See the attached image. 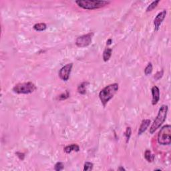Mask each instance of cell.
Masks as SVG:
<instances>
[{"instance_id": "cell-1", "label": "cell", "mask_w": 171, "mask_h": 171, "mask_svg": "<svg viewBox=\"0 0 171 171\" xmlns=\"http://www.w3.org/2000/svg\"><path fill=\"white\" fill-rule=\"evenodd\" d=\"M119 88L117 83L111 84L104 87L99 93V98L104 107L109 101L113 98Z\"/></svg>"}, {"instance_id": "cell-2", "label": "cell", "mask_w": 171, "mask_h": 171, "mask_svg": "<svg viewBox=\"0 0 171 171\" xmlns=\"http://www.w3.org/2000/svg\"><path fill=\"white\" fill-rule=\"evenodd\" d=\"M168 111V106L167 105H162L158 110V113L157 114L156 118L153 122L152 126L150 128V133L153 134L156 131L161 125L164 123L166 120L167 114Z\"/></svg>"}, {"instance_id": "cell-3", "label": "cell", "mask_w": 171, "mask_h": 171, "mask_svg": "<svg viewBox=\"0 0 171 171\" xmlns=\"http://www.w3.org/2000/svg\"><path fill=\"white\" fill-rule=\"evenodd\" d=\"M80 7L88 10H92L104 7L108 5L110 1H102V0H78L76 1Z\"/></svg>"}, {"instance_id": "cell-4", "label": "cell", "mask_w": 171, "mask_h": 171, "mask_svg": "<svg viewBox=\"0 0 171 171\" xmlns=\"http://www.w3.org/2000/svg\"><path fill=\"white\" fill-rule=\"evenodd\" d=\"M36 86L34 83L28 82L17 84L13 88V91L17 94H29L36 90Z\"/></svg>"}, {"instance_id": "cell-5", "label": "cell", "mask_w": 171, "mask_h": 171, "mask_svg": "<svg viewBox=\"0 0 171 171\" xmlns=\"http://www.w3.org/2000/svg\"><path fill=\"white\" fill-rule=\"evenodd\" d=\"M158 142L161 145H170L171 143V126L165 125L158 135Z\"/></svg>"}, {"instance_id": "cell-6", "label": "cell", "mask_w": 171, "mask_h": 171, "mask_svg": "<svg viewBox=\"0 0 171 171\" xmlns=\"http://www.w3.org/2000/svg\"><path fill=\"white\" fill-rule=\"evenodd\" d=\"M94 33L91 32L78 37L76 40V45L79 48H85L92 43Z\"/></svg>"}, {"instance_id": "cell-7", "label": "cell", "mask_w": 171, "mask_h": 171, "mask_svg": "<svg viewBox=\"0 0 171 171\" xmlns=\"http://www.w3.org/2000/svg\"><path fill=\"white\" fill-rule=\"evenodd\" d=\"M73 64H68L66 66H64V67H62L61 69L60 70L59 73V77L62 80L64 81H68V80L70 76L72 70Z\"/></svg>"}, {"instance_id": "cell-8", "label": "cell", "mask_w": 171, "mask_h": 171, "mask_svg": "<svg viewBox=\"0 0 171 171\" xmlns=\"http://www.w3.org/2000/svg\"><path fill=\"white\" fill-rule=\"evenodd\" d=\"M167 11L166 10H163L161 12L158 13L154 19V30L157 32L160 28V25L162 24V21L165 19L166 16Z\"/></svg>"}, {"instance_id": "cell-9", "label": "cell", "mask_w": 171, "mask_h": 171, "mask_svg": "<svg viewBox=\"0 0 171 171\" xmlns=\"http://www.w3.org/2000/svg\"><path fill=\"white\" fill-rule=\"evenodd\" d=\"M151 92H152V105H156L158 102L159 100H160V90H159L158 87L154 85L151 89Z\"/></svg>"}, {"instance_id": "cell-10", "label": "cell", "mask_w": 171, "mask_h": 171, "mask_svg": "<svg viewBox=\"0 0 171 171\" xmlns=\"http://www.w3.org/2000/svg\"><path fill=\"white\" fill-rule=\"evenodd\" d=\"M150 122H151L150 120L148 119H145L142 120V122L139 130V135H141L142 134H143L146 131V129L149 126Z\"/></svg>"}, {"instance_id": "cell-11", "label": "cell", "mask_w": 171, "mask_h": 171, "mask_svg": "<svg viewBox=\"0 0 171 171\" xmlns=\"http://www.w3.org/2000/svg\"><path fill=\"white\" fill-rule=\"evenodd\" d=\"M79 150H80L79 146L76 144H72L68 145L64 148V152L67 153V154H70V153H71L72 151L78 152Z\"/></svg>"}, {"instance_id": "cell-12", "label": "cell", "mask_w": 171, "mask_h": 171, "mask_svg": "<svg viewBox=\"0 0 171 171\" xmlns=\"http://www.w3.org/2000/svg\"><path fill=\"white\" fill-rule=\"evenodd\" d=\"M89 85V82H83L78 86V92L80 94H85L86 93V88Z\"/></svg>"}, {"instance_id": "cell-13", "label": "cell", "mask_w": 171, "mask_h": 171, "mask_svg": "<svg viewBox=\"0 0 171 171\" xmlns=\"http://www.w3.org/2000/svg\"><path fill=\"white\" fill-rule=\"evenodd\" d=\"M112 53V50L111 48H107L104 50V52H103V60L104 62H107L109 60V59L111 57Z\"/></svg>"}, {"instance_id": "cell-14", "label": "cell", "mask_w": 171, "mask_h": 171, "mask_svg": "<svg viewBox=\"0 0 171 171\" xmlns=\"http://www.w3.org/2000/svg\"><path fill=\"white\" fill-rule=\"evenodd\" d=\"M47 26L44 23H39V24H36L34 26V29L38 32H42L46 30Z\"/></svg>"}, {"instance_id": "cell-15", "label": "cell", "mask_w": 171, "mask_h": 171, "mask_svg": "<svg viewBox=\"0 0 171 171\" xmlns=\"http://www.w3.org/2000/svg\"><path fill=\"white\" fill-rule=\"evenodd\" d=\"M144 158L148 162H151L154 160V155L152 154V152L150 150H146L144 152Z\"/></svg>"}, {"instance_id": "cell-16", "label": "cell", "mask_w": 171, "mask_h": 171, "mask_svg": "<svg viewBox=\"0 0 171 171\" xmlns=\"http://www.w3.org/2000/svg\"><path fill=\"white\" fill-rule=\"evenodd\" d=\"M132 135V129L131 127H127L126 128V130L124 133V136L126 137V142L128 143L130 141V139H131Z\"/></svg>"}, {"instance_id": "cell-17", "label": "cell", "mask_w": 171, "mask_h": 171, "mask_svg": "<svg viewBox=\"0 0 171 171\" xmlns=\"http://www.w3.org/2000/svg\"><path fill=\"white\" fill-rule=\"evenodd\" d=\"M159 2H160V1H159V0H157V1H153V2L151 3L147 7L146 12H148V11H151L152 10H153V9H154L155 7L158 5Z\"/></svg>"}, {"instance_id": "cell-18", "label": "cell", "mask_w": 171, "mask_h": 171, "mask_svg": "<svg viewBox=\"0 0 171 171\" xmlns=\"http://www.w3.org/2000/svg\"><path fill=\"white\" fill-rule=\"evenodd\" d=\"M152 64L151 62L148 63V64L147 65V66L146 67V68L144 69V74L145 75H149L152 73Z\"/></svg>"}, {"instance_id": "cell-19", "label": "cell", "mask_w": 171, "mask_h": 171, "mask_svg": "<svg viewBox=\"0 0 171 171\" xmlns=\"http://www.w3.org/2000/svg\"><path fill=\"white\" fill-rule=\"evenodd\" d=\"M93 166H94V164H93V163L92 162H85L84 167V170L88 171V170H92Z\"/></svg>"}, {"instance_id": "cell-20", "label": "cell", "mask_w": 171, "mask_h": 171, "mask_svg": "<svg viewBox=\"0 0 171 171\" xmlns=\"http://www.w3.org/2000/svg\"><path fill=\"white\" fill-rule=\"evenodd\" d=\"M64 168V164L61 162H58L56 163L55 164V167H54V169L56 171H60L62 170H63Z\"/></svg>"}, {"instance_id": "cell-21", "label": "cell", "mask_w": 171, "mask_h": 171, "mask_svg": "<svg viewBox=\"0 0 171 171\" xmlns=\"http://www.w3.org/2000/svg\"><path fill=\"white\" fill-rule=\"evenodd\" d=\"M163 74H164V71H163L162 70L161 71L158 72H157L156 74H155L154 76V79L156 80H160L161 78L162 77Z\"/></svg>"}, {"instance_id": "cell-22", "label": "cell", "mask_w": 171, "mask_h": 171, "mask_svg": "<svg viewBox=\"0 0 171 171\" xmlns=\"http://www.w3.org/2000/svg\"><path fill=\"white\" fill-rule=\"evenodd\" d=\"M15 154H16L17 156L19 157V158L20 159V160H24V159L25 155H24V153H21V152H17L15 153Z\"/></svg>"}, {"instance_id": "cell-23", "label": "cell", "mask_w": 171, "mask_h": 171, "mask_svg": "<svg viewBox=\"0 0 171 171\" xmlns=\"http://www.w3.org/2000/svg\"><path fill=\"white\" fill-rule=\"evenodd\" d=\"M112 39H108V40H107V42H106V44L108 46H110V45H111V44H112Z\"/></svg>"}, {"instance_id": "cell-24", "label": "cell", "mask_w": 171, "mask_h": 171, "mask_svg": "<svg viewBox=\"0 0 171 171\" xmlns=\"http://www.w3.org/2000/svg\"><path fill=\"white\" fill-rule=\"evenodd\" d=\"M118 170H125L126 169L124 168H123V167H122V166H120L119 168H118Z\"/></svg>"}]
</instances>
